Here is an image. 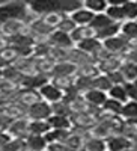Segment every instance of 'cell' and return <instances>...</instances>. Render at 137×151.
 Listing matches in <instances>:
<instances>
[{
  "mask_svg": "<svg viewBox=\"0 0 137 151\" xmlns=\"http://www.w3.org/2000/svg\"><path fill=\"white\" fill-rule=\"evenodd\" d=\"M71 130H50L44 137L47 144H64L66 141V137L69 136Z\"/></svg>",
  "mask_w": 137,
  "mask_h": 151,
  "instance_id": "25",
  "label": "cell"
},
{
  "mask_svg": "<svg viewBox=\"0 0 137 151\" xmlns=\"http://www.w3.org/2000/svg\"><path fill=\"white\" fill-rule=\"evenodd\" d=\"M123 59L133 62V64H137V50H128V52L123 55Z\"/></svg>",
  "mask_w": 137,
  "mask_h": 151,
  "instance_id": "47",
  "label": "cell"
},
{
  "mask_svg": "<svg viewBox=\"0 0 137 151\" xmlns=\"http://www.w3.org/2000/svg\"><path fill=\"white\" fill-rule=\"evenodd\" d=\"M119 71L122 73L123 79H125V83H136L137 82V64L125 60Z\"/></svg>",
  "mask_w": 137,
  "mask_h": 151,
  "instance_id": "22",
  "label": "cell"
},
{
  "mask_svg": "<svg viewBox=\"0 0 137 151\" xmlns=\"http://www.w3.org/2000/svg\"><path fill=\"white\" fill-rule=\"evenodd\" d=\"M106 15L113 23L122 24L123 21H125V14H123L122 5H108V8L106 11Z\"/></svg>",
  "mask_w": 137,
  "mask_h": 151,
  "instance_id": "26",
  "label": "cell"
},
{
  "mask_svg": "<svg viewBox=\"0 0 137 151\" xmlns=\"http://www.w3.org/2000/svg\"><path fill=\"white\" fill-rule=\"evenodd\" d=\"M74 80H76V76H72V77H51L50 79V83L57 86L60 91L66 92L74 86Z\"/></svg>",
  "mask_w": 137,
  "mask_h": 151,
  "instance_id": "34",
  "label": "cell"
},
{
  "mask_svg": "<svg viewBox=\"0 0 137 151\" xmlns=\"http://www.w3.org/2000/svg\"><path fill=\"white\" fill-rule=\"evenodd\" d=\"M121 35H123L127 40L137 38V21H123L121 24Z\"/></svg>",
  "mask_w": 137,
  "mask_h": 151,
  "instance_id": "38",
  "label": "cell"
},
{
  "mask_svg": "<svg viewBox=\"0 0 137 151\" xmlns=\"http://www.w3.org/2000/svg\"><path fill=\"white\" fill-rule=\"evenodd\" d=\"M51 127H50L48 121H29V134H39L45 136Z\"/></svg>",
  "mask_w": 137,
  "mask_h": 151,
  "instance_id": "27",
  "label": "cell"
},
{
  "mask_svg": "<svg viewBox=\"0 0 137 151\" xmlns=\"http://www.w3.org/2000/svg\"><path fill=\"white\" fill-rule=\"evenodd\" d=\"M103 47L107 50L110 55H116V56H123L128 52V40L123 35H116L113 38L103 41Z\"/></svg>",
  "mask_w": 137,
  "mask_h": 151,
  "instance_id": "3",
  "label": "cell"
},
{
  "mask_svg": "<svg viewBox=\"0 0 137 151\" xmlns=\"http://www.w3.org/2000/svg\"><path fill=\"white\" fill-rule=\"evenodd\" d=\"M136 83H137V82H136Z\"/></svg>",
  "mask_w": 137,
  "mask_h": 151,
  "instance_id": "54",
  "label": "cell"
},
{
  "mask_svg": "<svg viewBox=\"0 0 137 151\" xmlns=\"http://www.w3.org/2000/svg\"><path fill=\"white\" fill-rule=\"evenodd\" d=\"M33 12L29 9V3L24 2H6L0 6V24H3L11 20H23L27 24H30L33 20H36Z\"/></svg>",
  "mask_w": 137,
  "mask_h": 151,
  "instance_id": "2",
  "label": "cell"
},
{
  "mask_svg": "<svg viewBox=\"0 0 137 151\" xmlns=\"http://www.w3.org/2000/svg\"><path fill=\"white\" fill-rule=\"evenodd\" d=\"M83 8L91 11L92 14H106V11L108 8V3L106 0H86L83 2Z\"/></svg>",
  "mask_w": 137,
  "mask_h": 151,
  "instance_id": "24",
  "label": "cell"
},
{
  "mask_svg": "<svg viewBox=\"0 0 137 151\" xmlns=\"http://www.w3.org/2000/svg\"><path fill=\"white\" fill-rule=\"evenodd\" d=\"M24 77H26V76L21 74L14 65H11L6 70H3V79L11 82V83H14V85H17L18 88H21V83H23Z\"/></svg>",
  "mask_w": 137,
  "mask_h": 151,
  "instance_id": "23",
  "label": "cell"
},
{
  "mask_svg": "<svg viewBox=\"0 0 137 151\" xmlns=\"http://www.w3.org/2000/svg\"><path fill=\"white\" fill-rule=\"evenodd\" d=\"M39 95L41 98L44 100V101H47L48 104H54V103H59L64 100V95L65 92L64 91H60L57 86H54L53 83H47L44 85L41 89H39Z\"/></svg>",
  "mask_w": 137,
  "mask_h": 151,
  "instance_id": "9",
  "label": "cell"
},
{
  "mask_svg": "<svg viewBox=\"0 0 137 151\" xmlns=\"http://www.w3.org/2000/svg\"><path fill=\"white\" fill-rule=\"evenodd\" d=\"M121 118L123 121H128V119H137V103L136 101H128L122 106V110H121Z\"/></svg>",
  "mask_w": 137,
  "mask_h": 151,
  "instance_id": "32",
  "label": "cell"
},
{
  "mask_svg": "<svg viewBox=\"0 0 137 151\" xmlns=\"http://www.w3.org/2000/svg\"><path fill=\"white\" fill-rule=\"evenodd\" d=\"M80 8H83V2H74V0H38V2L29 3V9L36 17L50 14V12L71 15Z\"/></svg>",
  "mask_w": 137,
  "mask_h": 151,
  "instance_id": "1",
  "label": "cell"
},
{
  "mask_svg": "<svg viewBox=\"0 0 137 151\" xmlns=\"http://www.w3.org/2000/svg\"><path fill=\"white\" fill-rule=\"evenodd\" d=\"M14 67L21 73V74H24L27 77V76H35V74H39L38 71H36V67H35V59H33V56H30V58H20L15 64H14Z\"/></svg>",
  "mask_w": 137,
  "mask_h": 151,
  "instance_id": "14",
  "label": "cell"
},
{
  "mask_svg": "<svg viewBox=\"0 0 137 151\" xmlns=\"http://www.w3.org/2000/svg\"><path fill=\"white\" fill-rule=\"evenodd\" d=\"M108 98H113L116 101L125 104L128 101V97H127V91H125V86L123 85H113L111 86V89L107 92Z\"/></svg>",
  "mask_w": 137,
  "mask_h": 151,
  "instance_id": "29",
  "label": "cell"
},
{
  "mask_svg": "<svg viewBox=\"0 0 137 151\" xmlns=\"http://www.w3.org/2000/svg\"><path fill=\"white\" fill-rule=\"evenodd\" d=\"M0 33L6 38L15 36V35H24V33H30L29 24L23 20H11L3 24H0Z\"/></svg>",
  "mask_w": 137,
  "mask_h": 151,
  "instance_id": "4",
  "label": "cell"
},
{
  "mask_svg": "<svg viewBox=\"0 0 137 151\" xmlns=\"http://www.w3.org/2000/svg\"><path fill=\"white\" fill-rule=\"evenodd\" d=\"M2 77H3V71H2V70H0V79H2Z\"/></svg>",
  "mask_w": 137,
  "mask_h": 151,
  "instance_id": "50",
  "label": "cell"
},
{
  "mask_svg": "<svg viewBox=\"0 0 137 151\" xmlns=\"http://www.w3.org/2000/svg\"><path fill=\"white\" fill-rule=\"evenodd\" d=\"M0 151H2V148H0Z\"/></svg>",
  "mask_w": 137,
  "mask_h": 151,
  "instance_id": "52",
  "label": "cell"
},
{
  "mask_svg": "<svg viewBox=\"0 0 137 151\" xmlns=\"http://www.w3.org/2000/svg\"><path fill=\"white\" fill-rule=\"evenodd\" d=\"M2 151H27V147L24 139H12L2 148Z\"/></svg>",
  "mask_w": 137,
  "mask_h": 151,
  "instance_id": "42",
  "label": "cell"
},
{
  "mask_svg": "<svg viewBox=\"0 0 137 151\" xmlns=\"http://www.w3.org/2000/svg\"><path fill=\"white\" fill-rule=\"evenodd\" d=\"M125 151H136L134 148H128V150H125Z\"/></svg>",
  "mask_w": 137,
  "mask_h": 151,
  "instance_id": "51",
  "label": "cell"
},
{
  "mask_svg": "<svg viewBox=\"0 0 137 151\" xmlns=\"http://www.w3.org/2000/svg\"><path fill=\"white\" fill-rule=\"evenodd\" d=\"M48 124L51 130H71L72 129V124L71 119L68 116H60V115H51L48 119Z\"/></svg>",
  "mask_w": 137,
  "mask_h": 151,
  "instance_id": "21",
  "label": "cell"
},
{
  "mask_svg": "<svg viewBox=\"0 0 137 151\" xmlns=\"http://www.w3.org/2000/svg\"><path fill=\"white\" fill-rule=\"evenodd\" d=\"M128 50H137V38L128 40Z\"/></svg>",
  "mask_w": 137,
  "mask_h": 151,
  "instance_id": "49",
  "label": "cell"
},
{
  "mask_svg": "<svg viewBox=\"0 0 137 151\" xmlns=\"http://www.w3.org/2000/svg\"><path fill=\"white\" fill-rule=\"evenodd\" d=\"M53 115V110H51V104H48L47 101L41 100L36 104L30 106L27 109V118L30 121H47L50 116Z\"/></svg>",
  "mask_w": 137,
  "mask_h": 151,
  "instance_id": "5",
  "label": "cell"
},
{
  "mask_svg": "<svg viewBox=\"0 0 137 151\" xmlns=\"http://www.w3.org/2000/svg\"><path fill=\"white\" fill-rule=\"evenodd\" d=\"M69 17L72 18V21L76 23L77 26H89L93 20V17H95V14H92V12L88 11L86 8H80L76 12H72Z\"/></svg>",
  "mask_w": 137,
  "mask_h": 151,
  "instance_id": "18",
  "label": "cell"
},
{
  "mask_svg": "<svg viewBox=\"0 0 137 151\" xmlns=\"http://www.w3.org/2000/svg\"><path fill=\"white\" fill-rule=\"evenodd\" d=\"M9 45L12 47H18V48H32L36 45L33 36L30 33H24V35H15V36H11L8 38Z\"/></svg>",
  "mask_w": 137,
  "mask_h": 151,
  "instance_id": "15",
  "label": "cell"
},
{
  "mask_svg": "<svg viewBox=\"0 0 137 151\" xmlns=\"http://www.w3.org/2000/svg\"><path fill=\"white\" fill-rule=\"evenodd\" d=\"M106 147L107 151H125L133 148V141L123 134H111L106 139Z\"/></svg>",
  "mask_w": 137,
  "mask_h": 151,
  "instance_id": "10",
  "label": "cell"
},
{
  "mask_svg": "<svg viewBox=\"0 0 137 151\" xmlns=\"http://www.w3.org/2000/svg\"><path fill=\"white\" fill-rule=\"evenodd\" d=\"M48 44L51 47L56 48H64V50H71L76 47L74 41L71 40V35L65 33V32H60V30H53V33L48 36Z\"/></svg>",
  "mask_w": 137,
  "mask_h": 151,
  "instance_id": "8",
  "label": "cell"
},
{
  "mask_svg": "<svg viewBox=\"0 0 137 151\" xmlns=\"http://www.w3.org/2000/svg\"><path fill=\"white\" fill-rule=\"evenodd\" d=\"M64 17H65V14H60V12H50V14H44V15H41L39 18L47 24L48 27H51L53 30H56V29L59 27L60 21L64 20Z\"/></svg>",
  "mask_w": 137,
  "mask_h": 151,
  "instance_id": "31",
  "label": "cell"
},
{
  "mask_svg": "<svg viewBox=\"0 0 137 151\" xmlns=\"http://www.w3.org/2000/svg\"><path fill=\"white\" fill-rule=\"evenodd\" d=\"M41 95L39 91L36 89H26V88H20L15 94V103H18L20 106L29 109L30 106L36 104L38 101H41Z\"/></svg>",
  "mask_w": 137,
  "mask_h": 151,
  "instance_id": "6",
  "label": "cell"
},
{
  "mask_svg": "<svg viewBox=\"0 0 137 151\" xmlns=\"http://www.w3.org/2000/svg\"><path fill=\"white\" fill-rule=\"evenodd\" d=\"M119 33H121V24L119 23H113V24H110V26H107L106 29L96 32V40H99L103 42V41L108 40V38H113V36L119 35Z\"/></svg>",
  "mask_w": 137,
  "mask_h": 151,
  "instance_id": "30",
  "label": "cell"
},
{
  "mask_svg": "<svg viewBox=\"0 0 137 151\" xmlns=\"http://www.w3.org/2000/svg\"><path fill=\"white\" fill-rule=\"evenodd\" d=\"M107 77L110 79V82L113 85H125V79L121 71H115V73H110V74H106Z\"/></svg>",
  "mask_w": 137,
  "mask_h": 151,
  "instance_id": "44",
  "label": "cell"
},
{
  "mask_svg": "<svg viewBox=\"0 0 137 151\" xmlns=\"http://www.w3.org/2000/svg\"><path fill=\"white\" fill-rule=\"evenodd\" d=\"M101 47H103V42L99 41V40H96V38H88V40H84V41L76 44V48L81 50L83 53L89 55L91 58H92V55L96 53Z\"/></svg>",
  "mask_w": 137,
  "mask_h": 151,
  "instance_id": "19",
  "label": "cell"
},
{
  "mask_svg": "<svg viewBox=\"0 0 137 151\" xmlns=\"http://www.w3.org/2000/svg\"><path fill=\"white\" fill-rule=\"evenodd\" d=\"M125 62L123 56H116V55H110L107 59L101 60L98 65V70L101 74H110V73H115V71H119L122 64Z\"/></svg>",
  "mask_w": 137,
  "mask_h": 151,
  "instance_id": "11",
  "label": "cell"
},
{
  "mask_svg": "<svg viewBox=\"0 0 137 151\" xmlns=\"http://www.w3.org/2000/svg\"><path fill=\"white\" fill-rule=\"evenodd\" d=\"M12 141V137H11V134L6 132V130H3V132H0V148H3L6 144H9Z\"/></svg>",
  "mask_w": 137,
  "mask_h": 151,
  "instance_id": "46",
  "label": "cell"
},
{
  "mask_svg": "<svg viewBox=\"0 0 137 151\" xmlns=\"http://www.w3.org/2000/svg\"><path fill=\"white\" fill-rule=\"evenodd\" d=\"M106 151H107V150H106Z\"/></svg>",
  "mask_w": 137,
  "mask_h": 151,
  "instance_id": "53",
  "label": "cell"
},
{
  "mask_svg": "<svg viewBox=\"0 0 137 151\" xmlns=\"http://www.w3.org/2000/svg\"><path fill=\"white\" fill-rule=\"evenodd\" d=\"M51 110H53V115L68 116V118L72 115V109H71V106L65 101V100H62V101H59V103L51 104Z\"/></svg>",
  "mask_w": 137,
  "mask_h": 151,
  "instance_id": "39",
  "label": "cell"
},
{
  "mask_svg": "<svg viewBox=\"0 0 137 151\" xmlns=\"http://www.w3.org/2000/svg\"><path fill=\"white\" fill-rule=\"evenodd\" d=\"M83 98L86 100V103H88L89 106H93V107H99L101 109L104 106V103L107 101L108 95L103 91H98V89H89L88 92L83 94Z\"/></svg>",
  "mask_w": 137,
  "mask_h": 151,
  "instance_id": "12",
  "label": "cell"
},
{
  "mask_svg": "<svg viewBox=\"0 0 137 151\" xmlns=\"http://www.w3.org/2000/svg\"><path fill=\"white\" fill-rule=\"evenodd\" d=\"M106 141L103 139H96V137H88L84 142L83 151H106Z\"/></svg>",
  "mask_w": 137,
  "mask_h": 151,
  "instance_id": "37",
  "label": "cell"
},
{
  "mask_svg": "<svg viewBox=\"0 0 137 151\" xmlns=\"http://www.w3.org/2000/svg\"><path fill=\"white\" fill-rule=\"evenodd\" d=\"M122 103L116 101L113 98H107V101L104 103V106L101 107L104 113H108V115H115V116H121V110H122Z\"/></svg>",
  "mask_w": 137,
  "mask_h": 151,
  "instance_id": "36",
  "label": "cell"
},
{
  "mask_svg": "<svg viewBox=\"0 0 137 151\" xmlns=\"http://www.w3.org/2000/svg\"><path fill=\"white\" fill-rule=\"evenodd\" d=\"M26 147H27V151H47V141L44 136H39V134H29L26 139Z\"/></svg>",
  "mask_w": 137,
  "mask_h": 151,
  "instance_id": "17",
  "label": "cell"
},
{
  "mask_svg": "<svg viewBox=\"0 0 137 151\" xmlns=\"http://www.w3.org/2000/svg\"><path fill=\"white\" fill-rule=\"evenodd\" d=\"M92 85H93V89L103 91V92H106V94L111 89V86H113V83L110 82V79L107 77L106 74H99L98 77H95L93 82H92Z\"/></svg>",
  "mask_w": 137,
  "mask_h": 151,
  "instance_id": "35",
  "label": "cell"
},
{
  "mask_svg": "<svg viewBox=\"0 0 137 151\" xmlns=\"http://www.w3.org/2000/svg\"><path fill=\"white\" fill-rule=\"evenodd\" d=\"M29 121L30 119L27 116L12 121L8 125L6 132L11 134L12 139H26V137L29 136Z\"/></svg>",
  "mask_w": 137,
  "mask_h": 151,
  "instance_id": "7",
  "label": "cell"
},
{
  "mask_svg": "<svg viewBox=\"0 0 137 151\" xmlns=\"http://www.w3.org/2000/svg\"><path fill=\"white\" fill-rule=\"evenodd\" d=\"M99 74H101V73H99L96 64H86V65H81V67L77 68V74H76V76H78V77H86V79H92V80H93L95 77H98Z\"/></svg>",
  "mask_w": 137,
  "mask_h": 151,
  "instance_id": "28",
  "label": "cell"
},
{
  "mask_svg": "<svg viewBox=\"0 0 137 151\" xmlns=\"http://www.w3.org/2000/svg\"><path fill=\"white\" fill-rule=\"evenodd\" d=\"M125 21H137V2H125L122 5Z\"/></svg>",
  "mask_w": 137,
  "mask_h": 151,
  "instance_id": "40",
  "label": "cell"
},
{
  "mask_svg": "<svg viewBox=\"0 0 137 151\" xmlns=\"http://www.w3.org/2000/svg\"><path fill=\"white\" fill-rule=\"evenodd\" d=\"M110 24H113V21H111L106 14H96L92 20V23L89 24V26L95 30V32H99V30H103L106 29L107 26H110Z\"/></svg>",
  "mask_w": 137,
  "mask_h": 151,
  "instance_id": "33",
  "label": "cell"
},
{
  "mask_svg": "<svg viewBox=\"0 0 137 151\" xmlns=\"http://www.w3.org/2000/svg\"><path fill=\"white\" fill-rule=\"evenodd\" d=\"M33 59H35L36 71H38L39 74L50 76V77H51V73H53V68L56 65V62L50 56H45V58H36V56H33Z\"/></svg>",
  "mask_w": 137,
  "mask_h": 151,
  "instance_id": "16",
  "label": "cell"
},
{
  "mask_svg": "<svg viewBox=\"0 0 137 151\" xmlns=\"http://www.w3.org/2000/svg\"><path fill=\"white\" fill-rule=\"evenodd\" d=\"M77 74V67L71 62H56L51 77H72Z\"/></svg>",
  "mask_w": 137,
  "mask_h": 151,
  "instance_id": "13",
  "label": "cell"
},
{
  "mask_svg": "<svg viewBox=\"0 0 137 151\" xmlns=\"http://www.w3.org/2000/svg\"><path fill=\"white\" fill-rule=\"evenodd\" d=\"M9 47V41H8V38L3 36V35H0V52H3L5 48Z\"/></svg>",
  "mask_w": 137,
  "mask_h": 151,
  "instance_id": "48",
  "label": "cell"
},
{
  "mask_svg": "<svg viewBox=\"0 0 137 151\" xmlns=\"http://www.w3.org/2000/svg\"><path fill=\"white\" fill-rule=\"evenodd\" d=\"M76 27H77V24L72 21V18H71L69 15H65V17H64V20L60 21L59 27H57V30H60V32H65V33L71 35L74 30H76Z\"/></svg>",
  "mask_w": 137,
  "mask_h": 151,
  "instance_id": "41",
  "label": "cell"
},
{
  "mask_svg": "<svg viewBox=\"0 0 137 151\" xmlns=\"http://www.w3.org/2000/svg\"><path fill=\"white\" fill-rule=\"evenodd\" d=\"M88 38H96V32L91 26H77L76 30L71 33V40L74 41V44H78Z\"/></svg>",
  "mask_w": 137,
  "mask_h": 151,
  "instance_id": "20",
  "label": "cell"
},
{
  "mask_svg": "<svg viewBox=\"0 0 137 151\" xmlns=\"http://www.w3.org/2000/svg\"><path fill=\"white\" fill-rule=\"evenodd\" d=\"M47 151H71L65 144H50L47 147Z\"/></svg>",
  "mask_w": 137,
  "mask_h": 151,
  "instance_id": "45",
  "label": "cell"
},
{
  "mask_svg": "<svg viewBox=\"0 0 137 151\" xmlns=\"http://www.w3.org/2000/svg\"><path fill=\"white\" fill-rule=\"evenodd\" d=\"M125 91H127V97L131 101L137 103V83H125Z\"/></svg>",
  "mask_w": 137,
  "mask_h": 151,
  "instance_id": "43",
  "label": "cell"
}]
</instances>
